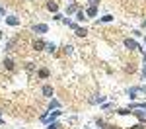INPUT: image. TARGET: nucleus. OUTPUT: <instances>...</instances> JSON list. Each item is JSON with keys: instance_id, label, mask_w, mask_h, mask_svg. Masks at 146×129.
Here are the masks:
<instances>
[{"instance_id": "nucleus-1", "label": "nucleus", "mask_w": 146, "mask_h": 129, "mask_svg": "<svg viewBox=\"0 0 146 129\" xmlns=\"http://www.w3.org/2000/svg\"><path fill=\"white\" fill-rule=\"evenodd\" d=\"M125 43H127V47H131V49H136V43H134V41H131V39H127Z\"/></svg>"}, {"instance_id": "nucleus-2", "label": "nucleus", "mask_w": 146, "mask_h": 129, "mask_svg": "<svg viewBox=\"0 0 146 129\" xmlns=\"http://www.w3.org/2000/svg\"><path fill=\"white\" fill-rule=\"evenodd\" d=\"M4 65H6V69H14V63H12V61H6Z\"/></svg>"}, {"instance_id": "nucleus-3", "label": "nucleus", "mask_w": 146, "mask_h": 129, "mask_svg": "<svg viewBox=\"0 0 146 129\" xmlns=\"http://www.w3.org/2000/svg\"><path fill=\"white\" fill-rule=\"evenodd\" d=\"M43 92H45V94H51L53 90H51V86H45V88H43Z\"/></svg>"}]
</instances>
